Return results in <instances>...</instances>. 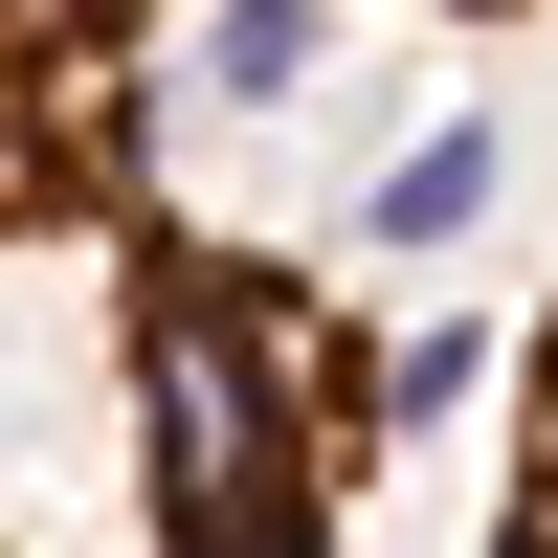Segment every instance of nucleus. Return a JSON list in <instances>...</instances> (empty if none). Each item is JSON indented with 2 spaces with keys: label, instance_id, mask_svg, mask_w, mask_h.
Segmentation results:
<instances>
[{
  "label": "nucleus",
  "instance_id": "f257e3e1",
  "mask_svg": "<svg viewBox=\"0 0 558 558\" xmlns=\"http://www.w3.org/2000/svg\"><path fill=\"white\" fill-rule=\"evenodd\" d=\"M112 380H134V514L157 558H336L425 402H470V336H380L336 268L246 223H112Z\"/></svg>",
  "mask_w": 558,
  "mask_h": 558
},
{
  "label": "nucleus",
  "instance_id": "f03ea898",
  "mask_svg": "<svg viewBox=\"0 0 558 558\" xmlns=\"http://www.w3.org/2000/svg\"><path fill=\"white\" fill-rule=\"evenodd\" d=\"M179 0H0V246H112L157 202Z\"/></svg>",
  "mask_w": 558,
  "mask_h": 558
},
{
  "label": "nucleus",
  "instance_id": "7ed1b4c3",
  "mask_svg": "<svg viewBox=\"0 0 558 558\" xmlns=\"http://www.w3.org/2000/svg\"><path fill=\"white\" fill-rule=\"evenodd\" d=\"M492 558H558V313L514 357V492H492Z\"/></svg>",
  "mask_w": 558,
  "mask_h": 558
},
{
  "label": "nucleus",
  "instance_id": "20e7f679",
  "mask_svg": "<svg viewBox=\"0 0 558 558\" xmlns=\"http://www.w3.org/2000/svg\"><path fill=\"white\" fill-rule=\"evenodd\" d=\"M425 23H536V0H425Z\"/></svg>",
  "mask_w": 558,
  "mask_h": 558
}]
</instances>
